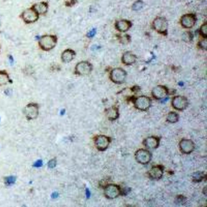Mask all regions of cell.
<instances>
[{
    "instance_id": "obj_1",
    "label": "cell",
    "mask_w": 207,
    "mask_h": 207,
    "mask_svg": "<svg viewBox=\"0 0 207 207\" xmlns=\"http://www.w3.org/2000/svg\"><path fill=\"white\" fill-rule=\"evenodd\" d=\"M57 37L54 35H45L40 36L39 40L40 47L45 51L54 49L57 43Z\"/></svg>"
},
{
    "instance_id": "obj_15",
    "label": "cell",
    "mask_w": 207,
    "mask_h": 207,
    "mask_svg": "<svg viewBox=\"0 0 207 207\" xmlns=\"http://www.w3.org/2000/svg\"><path fill=\"white\" fill-rule=\"evenodd\" d=\"M132 26V23L127 20H121L117 21L115 24V29L120 32H125L128 31Z\"/></svg>"
},
{
    "instance_id": "obj_14",
    "label": "cell",
    "mask_w": 207,
    "mask_h": 207,
    "mask_svg": "<svg viewBox=\"0 0 207 207\" xmlns=\"http://www.w3.org/2000/svg\"><path fill=\"white\" fill-rule=\"evenodd\" d=\"M24 113L28 119L32 120L36 118L38 115V106L36 104H28L24 109Z\"/></svg>"
},
{
    "instance_id": "obj_36",
    "label": "cell",
    "mask_w": 207,
    "mask_h": 207,
    "mask_svg": "<svg viewBox=\"0 0 207 207\" xmlns=\"http://www.w3.org/2000/svg\"><path fill=\"white\" fill-rule=\"evenodd\" d=\"M9 62H10V64H13V63L14 60H13V58L12 56L9 55Z\"/></svg>"
},
{
    "instance_id": "obj_31",
    "label": "cell",
    "mask_w": 207,
    "mask_h": 207,
    "mask_svg": "<svg viewBox=\"0 0 207 207\" xmlns=\"http://www.w3.org/2000/svg\"><path fill=\"white\" fill-rule=\"evenodd\" d=\"M48 167L50 168H54V167H56L57 165V160L56 159H52L49 162H48Z\"/></svg>"
},
{
    "instance_id": "obj_21",
    "label": "cell",
    "mask_w": 207,
    "mask_h": 207,
    "mask_svg": "<svg viewBox=\"0 0 207 207\" xmlns=\"http://www.w3.org/2000/svg\"><path fill=\"white\" fill-rule=\"evenodd\" d=\"M106 115L109 120H115L119 117V110L116 107L112 106L106 111Z\"/></svg>"
},
{
    "instance_id": "obj_19",
    "label": "cell",
    "mask_w": 207,
    "mask_h": 207,
    "mask_svg": "<svg viewBox=\"0 0 207 207\" xmlns=\"http://www.w3.org/2000/svg\"><path fill=\"white\" fill-rule=\"evenodd\" d=\"M75 52L72 49H68L63 52L61 55L62 61L65 63H68L72 61L75 57Z\"/></svg>"
},
{
    "instance_id": "obj_10",
    "label": "cell",
    "mask_w": 207,
    "mask_h": 207,
    "mask_svg": "<svg viewBox=\"0 0 207 207\" xmlns=\"http://www.w3.org/2000/svg\"><path fill=\"white\" fill-rule=\"evenodd\" d=\"M168 90L167 87L162 85H158L152 90V95L156 100H162L167 97Z\"/></svg>"
},
{
    "instance_id": "obj_22",
    "label": "cell",
    "mask_w": 207,
    "mask_h": 207,
    "mask_svg": "<svg viewBox=\"0 0 207 207\" xmlns=\"http://www.w3.org/2000/svg\"><path fill=\"white\" fill-rule=\"evenodd\" d=\"M8 73L5 70H0V86H3L10 82Z\"/></svg>"
},
{
    "instance_id": "obj_3",
    "label": "cell",
    "mask_w": 207,
    "mask_h": 207,
    "mask_svg": "<svg viewBox=\"0 0 207 207\" xmlns=\"http://www.w3.org/2000/svg\"><path fill=\"white\" fill-rule=\"evenodd\" d=\"M126 78V72L120 68L113 69L110 72L111 80L116 84L123 83Z\"/></svg>"
},
{
    "instance_id": "obj_25",
    "label": "cell",
    "mask_w": 207,
    "mask_h": 207,
    "mask_svg": "<svg viewBox=\"0 0 207 207\" xmlns=\"http://www.w3.org/2000/svg\"><path fill=\"white\" fill-rule=\"evenodd\" d=\"M143 2L141 0H137L132 6V9L134 11H138L143 7Z\"/></svg>"
},
{
    "instance_id": "obj_13",
    "label": "cell",
    "mask_w": 207,
    "mask_h": 207,
    "mask_svg": "<svg viewBox=\"0 0 207 207\" xmlns=\"http://www.w3.org/2000/svg\"><path fill=\"white\" fill-rule=\"evenodd\" d=\"M110 141V138L104 135H100L96 138L95 145L99 151H104L108 148Z\"/></svg>"
},
{
    "instance_id": "obj_8",
    "label": "cell",
    "mask_w": 207,
    "mask_h": 207,
    "mask_svg": "<svg viewBox=\"0 0 207 207\" xmlns=\"http://www.w3.org/2000/svg\"><path fill=\"white\" fill-rule=\"evenodd\" d=\"M121 190L120 187L115 184L107 185L104 191V196L106 198L109 199H113L120 196Z\"/></svg>"
},
{
    "instance_id": "obj_7",
    "label": "cell",
    "mask_w": 207,
    "mask_h": 207,
    "mask_svg": "<svg viewBox=\"0 0 207 207\" xmlns=\"http://www.w3.org/2000/svg\"><path fill=\"white\" fill-rule=\"evenodd\" d=\"M92 70V65L86 61L79 62L75 68V73L78 75H86L89 74Z\"/></svg>"
},
{
    "instance_id": "obj_27",
    "label": "cell",
    "mask_w": 207,
    "mask_h": 207,
    "mask_svg": "<svg viewBox=\"0 0 207 207\" xmlns=\"http://www.w3.org/2000/svg\"><path fill=\"white\" fill-rule=\"evenodd\" d=\"M193 35L190 32H186L183 34V40L186 42H190L192 41Z\"/></svg>"
},
{
    "instance_id": "obj_4",
    "label": "cell",
    "mask_w": 207,
    "mask_h": 207,
    "mask_svg": "<svg viewBox=\"0 0 207 207\" xmlns=\"http://www.w3.org/2000/svg\"><path fill=\"white\" fill-rule=\"evenodd\" d=\"M39 14L34 9L29 8L22 12L21 18L26 24H31L36 22L39 18Z\"/></svg>"
},
{
    "instance_id": "obj_17",
    "label": "cell",
    "mask_w": 207,
    "mask_h": 207,
    "mask_svg": "<svg viewBox=\"0 0 207 207\" xmlns=\"http://www.w3.org/2000/svg\"><path fill=\"white\" fill-rule=\"evenodd\" d=\"M159 139L154 136H151L145 139L143 145L147 149H156L159 145Z\"/></svg>"
},
{
    "instance_id": "obj_38",
    "label": "cell",
    "mask_w": 207,
    "mask_h": 207,
    "mask_svg": "<svg viewBox=\"0 0 207 207\" xmlns=\"http://www.w3.org/2000/svg\"><path fill=\"white\" fill-rule=\"evenodd\" d=\"M1 45H0V52H1Z\"/></svg>"
},
{
    "instance_id": "obj_28",
    "label": "cell",
    "mask_w": 207,
    "mask_h": 207,
    "mask_svg": "<svg viewBox=\"0 0 207 207\" xmlns=\"http://www.w3.org/2000/svg\"><path fill=\"white\" fill-rule=\"evenodd\" d=\"M16 181V178L14 176H9L6 177L5 182L7 185H12L15 183Z\"/></svg>"
},
{
    "instance_id": "obj_34",
    "label": "cell",
    "mask_w": 207,
    "mask_h": 207,
    "mask_svg": "<svg viewBox=\"0 0 207 207\" xmlns=\"http://www.w3.org/2000/svg\"><path fill=\"white\" fill-rule=\"evenodd\" d=\"M51 196H52V198L53 199H56V198H57L58 197V193L57 192H54L52 193V194Z\"/></svg>"
},
{
    "instance_id": "obj_5",
    "label": "cell",
    "mask_w": 207,
    "mask_h": 207,
    "mask_svg": "<svg viewBox=\"0 0 207 207\" xmlns=\"http://www.w3.org/2000/svg\"><path fill=\"white\" fill-rule=\"evenodd\" d=\"M134 106L138 110L145 111L148 110L151 105V100L149 97L141 96L136 98L134 101Z\"/></svg>"
},
{
    "instance_id": "obj_24",
    "label": "cell",
    "mask_w": 207,
    "mask_h": 207,
    "mask_svg": "<svg viewBox=\"0 0 207 207\" xmlns=\"http://www.w3.org/2000/svg\"><path fill=\"white\" fill-rule=\"evenodd\" d=\"M206 177V175L202 172H196L193 175V180L195 182H200Z\"/></svg>"
},
{
    "instance_id": "obj_12",
    "label": "cell",
    "mask_w": 207,
    "mask_h": 207,
    "mask_svg": "<svg viewBox=\"0 0 207 207\" xmlns=\"http://www.w3.org/2000/svg\"><path fill=\"white\" fill-rule=\"evenodd\" d=\"M179 148L182 153L189 154L194 151V143L190 139H182L179 143Z\"/></svg>"
},
{
    "instance_id": "obj_32",
    "label": "cell",
    "mask_w": 207,
    "mask_h": 207,
    "mask_svg": "<svg viewBox=\"0 0 207 207\" xmlns=\"http://www.w3.org/2000/svg\"><path fill=\"white\" fill-rule=\"evenodd\" d=\"M96 32H97L96 29H92L91 31H90L87 34L86 36H87L88 38H92V37H94V36H95V35L96 34Z\"/></svg>"
},
{
    "instance_id": "obj_33",
    "label": "cell",
    "mask_w": 207,
    "mask_h": 207,
    "mask_svg": "<svg viewBox=\"0 0 207 207\" xmlns=\"http://www.w3.org/2000/svg\"><path fill=\"white\" fill-rule=\"evenodd\" d=\"M43 165V161L41 160H38L34 164V167L36 168H40V167H41Z\"/></svg>"
},
{
    "instance_id": "obj_18",
    "label": "cell",
    "mask_w": 207,
    "mask_h": 207,
    "mask_svg": "<svg viewBox=\"0 0 207 207\" xmlns=\"http://www.w3.org/2000/svg\"><path fill=\"white\" fill-rule=\"evenodd\" d=\"M137 59V57L131 52L128 51L123 54L122 57V61L126 65H131L134 64Z\"/></svg>"
},
{
    "instance_id": "obj_26",
    "label": "cell",
    "mask_w": 207,
    "mask_h": 207,
    "mask_svg": "<svg viewBox=\"0 0 207 207\" xmlns=\"http://www.w3.org/2000/svg\"><path fill=\"white\" fill-rule=\"evenodd\" d=\"M199 34L204 38H207V23H204L199 29Z\"/></svg>"
},
{
    "instance_id": "obj_29",
    "label": "cell",
    "mask_w": 207,
    "mask_h": 207,
    "mask_svg": "<svg viewBox=\"0 0 207 207\" xmlns=\"http://www.w3.org/2000/svg\"><path fill=\"white\" fill-rule=\"evenodd\" d=\"M198 46L201 49H204V50H207V38H204V40H202L201 41H200L198 43Z\"/></svg>"
},
{
    "instance_id": "obj_20",
    "label": "cell",
    "mask_w": 207,
    "mask_h": 207,
    "mask_svg": "<svg viewBox=\"0 0 207 207\" xmlns=\"http://www.w3.org/2000/svg\"><path fill=\"white\" fill-rule=\"evenodd\" d=\"M32 8L34 9L39 14V15H45L49 8L48 4L46 2H41L38 3H36L32 6Z\"/></svg>"
},
{
    "instance_id": "obj_9",
    "label": "cell",
    "mask_w": 207,
    "mask_h": 207,
    "mask_svg": "<svg viewBox=\"0 0 207 207\" xmlns=\"http://www.w3.org/2000/svg\"><path fill=\"white\" fill-rule=\"evenodd\" d=\"M196 21L197 18L194 14L188 13L181 17L180 24L185 29H191L195 25Z\"/></svg>"
},
{
    "instance_id": "obj_37",
    "label": "cell",
    "mask_w": 207,
    "mask_h": 207,
    "mask_svg": "<svg viewBox=\"0 0 207 207\" xmlns=\"http://www.w3.org/2000/svg\"><path fill=\"white\" fill-rule=\"evenodd\" d=\"M65 113V109H63L62 111H61V112H60V114H61V115H64V114Z\"/></svg>"
},
{
    "instance_id": "obj_30",
    "label": "cell",
    "mask_w": 207,
    "mask_h": 207,
    "mask_svg": "<svg viewBox=\"0 0 207 207\" xmlns=\"http://www.w3.org/2000/svg\"><path fill=\"white\" fill-rule=\"evenodd\" d=\"M119 40H120V41L122 43H123V44H126V43H128L130 42V41L131 40V38H130V36L129 35H125L124 36H120V38H119Z\"/></svg>"
},
{
    "instance_id": "obj_2",
    "label": "cell",
    "mask_w": 207,
    "mask_h": 207,
    "mask_svg": "<svg viewBox=\"0 0 207 207\" xmlns=\"http://www.w3.org/2000/svg\"><path fill=\"white\" fill-rule=\"evenodd\" d=\"M152 28L158 33L163 35L168 34V23L164 17H157L152 22Z\"/></svg>"
},
{
    "instance_id": "obj_35",
    "label": "cell",
    "mask_w": 207,
    "mask_h": 207,
    "mask_svg": "<svg viewBox=\"0 0 207 207\" xmlns=\"http://www.w3.org/2000/svg\"><path fill=\"white\" fill-rule=\"evenodd\" d=\"M75 2H76V0H70V1H69V4H67L66 6H71L75 4Z\"/></svg>"
},
{
    "instance_id": "obj_16",
    "label": "cell",
    "mask_w": 207,
    "mask_h": 207,
    "mask_svg": "<svg viewBox=\"0 0 207 207\" xmlns=\"http://www.w3.org/2000/svg\"><path fill=\"white\" fill-rule=\"evenodd\" d=\"M164 174V169L160 166L152 167L148 171L149 177L154 180H159L162 178Z\"/></svg>"
},
{
    "instance_id": "obj_6",
    "label": "cell",
    "mask_w": 207,
    "mask_h": 207,
    "mask_svg": "<svg viewBox=\"0 0 207 207\" xmlns=\"http://www.w3.org/2000/svg\"><path fill=\"white\" fill-rule=\"evenodd\" d=\"M151 152L145 149H140L135 153V158L137 162L142 165L148 164L151 159Z\"/></svg>"
},
{
    "instance_id": "obj_23",
    "label": "cell",
    "mask_w": 207,
    "mask_h": 207,
    "mask_svg": "<svg viewBox=\"0 0 207 207\" xmlns=\"http://www.w3.org/2000/svg\"><path fill=\"white\" fill-rule=\"evenodd\" d=\"M179 115L175 112H170L167 117V122L171 123H175L179 121Z\"/></svg>"
},
{
    "instance_id": "obj_11",
    "label": "cell",
    "mask_w": 207,
    "mask_h": 207,
    "mask_svg": "<svg viewBox=\"0 0 207 207\" xmlns=\"http://www.w3.org/2000/svg\"><path fill=\"white\" fill-rule=\"evenodd\" d=\"M188 105V100L186 97L181 96H175L172 100L173 107L178 111H183L185 109Z\"/></svg>"
},
{
    "instance_id": "obj_39",
    "label": "cell",
    "mask_w": 207,
    "mask_h": 207,
    "mask_svg": "<svg viewBox=\"0 0 207 207\" xmlns=\"http://www.w3.org/2000/svg\"><path fill=\"white\" fill-rule=\"evenodd\" d=\"M0 25H1V22H0Z\"/></svg>"
}]
</instances>
